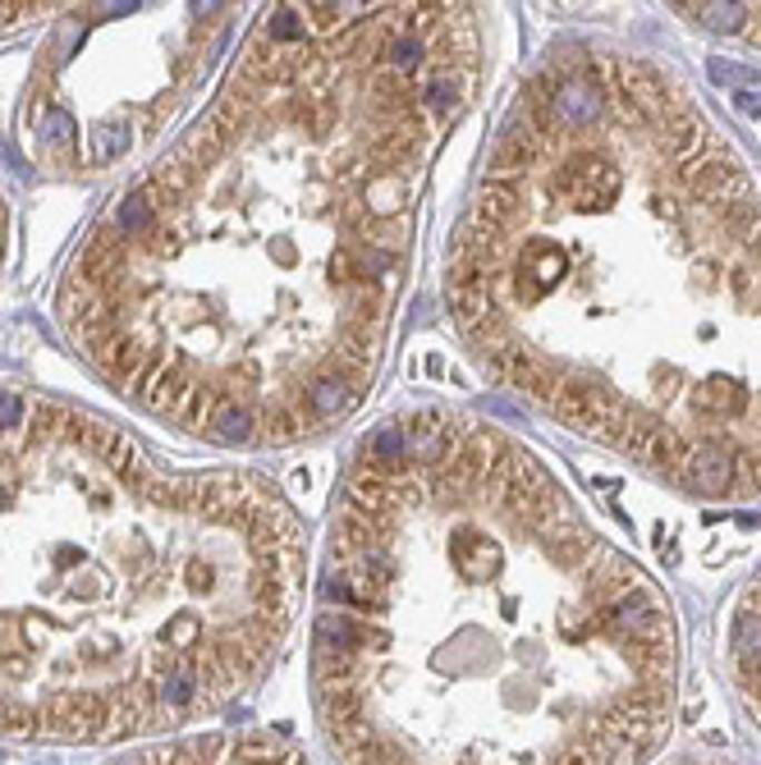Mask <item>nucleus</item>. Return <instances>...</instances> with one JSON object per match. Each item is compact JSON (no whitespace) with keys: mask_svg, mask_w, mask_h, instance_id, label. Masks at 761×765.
<instances>
[{"mask_svg":"<svg viewBox=\"0 0 761 765\" xmlns=\"http://www.w3.org/2000/svg\"><path fill=\"white\" fill-rule=\"evenodd\" d=\"M308 537L244 468H170L106 417L0 386V738L134 743L271 669Z\"/></svg>","mask_w":761,"mask_h":765,"instance_id":"obj_4","label":"nucleus"},{"mask_svg":"<svg viewBox=\"0 0 761 765\" xmlns=\"http://www.w3.org/2000/svg\"><path fill=\"white\" fill-rule=\"evenodd\" d=\"M445 302L505 390L720 500L761 490V202L661 69H542L449 239Z\"/></svg>","mask_w":761,"mask_h":765,"instance_id":"obj_2","label":"nucleus"},{"mask_svg":"<svg viewBox=\"0 0 761 765\" xmlns=\"http://www.w3.org/2000/svg\"><path fill=\"white\" fill-rule=\"evenodd\" d=\"M6 248H10V216H6V198H0V266H6Z\"/></svg>","mask_w":761,"mask_h":765,"instance_id":"obj_7","label":"nucleus"},{"mask_svg":"<svg viewBox=\"0 0 761 765\" xmlns=\"http://www.w3.org/2000/svg\"><path fill=\"white\" fill-rule=\"evenodd\" d=\"M244 0H73L19 106L23 157L56 179L110 175L175 125L230 47Z\"/></svg>","mask_w":761,"mask_h":765,"instance_id":"obj_5","label":"nucleus"},{"mask_svg":"<svg viewBox=\"0 0 761 765\" xmlns=\"http://www.w3.org/2000/svg\"><path fill=\"white\" fill-rule=\"evenodd\" d=\"M73 0H0V37L19 32L28 23H42L51 14H65Z\"/></svg>","mask_w":761,"mask_h":765,"instance_id":"obj_6","label":"nucleus"},{"mask_svg":"<svg viewBox=\"0 0 761 765\" xmlns=\"http://www.w3.org/2000/svg\"><path fill=\"white\" fill-rule=\"evenodd\" d=\"M477 64L473 0H271L198 125L69 257L73 354L211 445H298L354 417Z\"/></svg>","mask_w":761,"mask_h":765,"instance_id":"obj_1","label":"nucleus"},{"mask_svg":"<svg viewBox=\"0 0 761 765\" xmlns=\"http://www.w3.org/2000/svg\"><path fill=\"white\" fill-rule=\"evenodd\" d=\"M665 596L496 427L413 408L339 486L313 624L335 756L642 761L674 711Z\"/></svg>","mask_w":761,"mask_h":765,"instance_id":"obj_3","label":"nucleus"}]
</instances>
